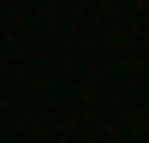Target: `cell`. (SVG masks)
Masks as SVG:
<instances>
[]
</instances>
